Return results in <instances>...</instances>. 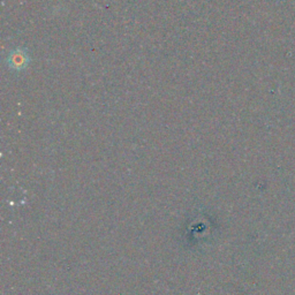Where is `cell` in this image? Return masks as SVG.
I'll list each match as a JSON object with an SVG mask.
<instances>
[{
	"label": "cell",
	"mask_w": 295,
	"mask_h": 295,
	"mask_svg": "<svg viewBox=\"0 0 295 295\" xmlns=\"http://www.w3.org/2000/svg\"><path fill=\"white\" fill-rule=\"evenodd\" d=\"M7 65L14 71H22L29 65V55L24 50L16 48L8 54Z\"/></svg>",
	"instance_id": "1"
}]
</instances>
